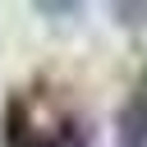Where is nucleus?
<instances>
[{
  "instance_id": "nucleus-1",
  "label": "nucleus",
  "mask_w": 147,
  "mask_h": 147,
  "mask_svg": "<svg viewBox=\"0 0 147 147\" xmlns=\"http://www.w3.org/2000/svg\"><path fill=\"white\" fill-rule=\"evenodd\" d=\"M5 142L9 147H87L83 129L74 119H60V124H37V115L28 110V101H9L5 110Z\"/></svg>"
},
{
  "instance_id": "nucleus-3",
  "label": "nucleus",
  "mask_w": 147,
  "mask_h": 147,
  "mask_svg": "<svg viewBox=\"0 0 147 147\" xmlns=\"http://www.w3.org/2000/svg\"><path fill=\"white\" fill-rule=\"evenodd\" d=\"M37 14H78V5H32Z\"/></svg>"
},
{
  "instance_id": "nucleus-2",
  "label": "nucleus",
  "mask_w": 147,
  "mask_h": 147,
  "mask_svg": "<svg viewBox=\"0 0 147 147\" xmlns=\"http://www.w3.org/2000/svg\"><path fill=\"white\" fill-rule=\"evenodd\" d=\"M115 129H119V147H147V87H138L124 101Z\"/></svg>"
}]
</instances>
